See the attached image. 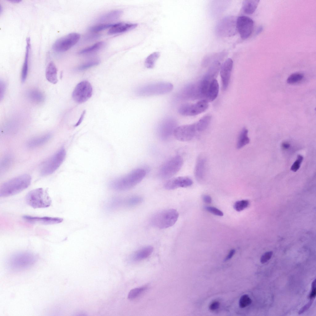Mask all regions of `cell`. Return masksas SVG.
<instances>
[{
	"label": "cell",
	"instance_id": "8fae6325",
	"mask_svg": "<svg viewBox=\"0 0 316 316\" xmlns=\"http://www.w3.org/2000/svg\"><path fill=\"white\" fill-rule=\"evenodd\" d=\"M198 132L196 122L177 127L174 131L173 135L177 140L185 142L191 140Z\"/></svg>",
	"mask_w": 316,
	"mask_h": 316
},
{
	"label": "cell",
	"instance_id": "836d02e7",
	"mask_svg": "<svg viewBox=\"0 0 316 316\" xmlns=\"http://www.w3.org/2000/svg\"><path fill=\"white\" fill-rule=\"evenodd\" d=\"M146 287H142L133 289L130 291L128 295V298L132 299L136 298L145 290Z\"/></svg>",
	"mask_w": 316,
	"mask_h": 316
},
{
	"label": "cell",
	"instance_id": "7dc6e473",
	"mask_svg": "<svg viewBox=\"0 0 316 316\" xmlns=\"http://www.w3.org/2000/svg\"><path fill=\"white\" fill-rule=\"evenodd\" d=\"M85 111L84 110L82 112L78 121L77 122L76 124L75 125V126L77 127L79 125L82 121V120L84 117L85 114Z\"/></svg>",
	"mask_w": 316,
	"mask_h": 316
},
{
	"label": "cell",
	"instance_id": "4fadbf2b",
	"mask_svg": "<svg viewBox=\"0 0 316 316\" xmlns=\"http://www.w3.org/2000/svg\"><path fill=\"white\" fill-rule=\"evenodd\" d=\"M233 65L232 59L228 58L221 66L220 72L223 90H226L229 85Z\"/></svg>",
	"mask_w": 316,
	"mask_h": 316
},
{
	"label": "cell",
	"instance_id": "d6986e66",
	"mask_svg": "<svg viewBox=\"0 0 316 316\" xmlns=\"http://www.w3.org/2000/svg\"><path fill=\"white\" fill-rule=\"evenodd\" d=\"M219 86L216 79L211 83L206 93L205 99L208 102L214 100L217 97L219 92Z\"/></svg>",
	"mask_w": 316,
	"mask_h": 316
},
{
	"label": "cell",
	"instance_id": "ffe728a7",
	"mask_svg": "<svg viewBox=\"0 0 316 316\" xmlns=\"http://www.w3.org/2000/svg\"><path fill=\"white\" fill-rule=\"evenodd\" d=\"M45 76L47 80L53 84L57 82V69L53 62L51 61L48 64L46 69Z\"/></svg>",
	"mask_w": 316,
	"mask_h": 316
},
{
	"label": "cell",
	"instance_id": "5b68a950",
	"mask_svg": "<svg viewBox=\"0 0 316 316\" xmlns=\"http://www.w3.org/2000/svg\"><path fill=\"white\" fill-rule=\"evenodd\" d=\"M183 160L180 156L176 155L164 163L160 168L158 174L162 179H168L176 174L183 165Z\"/></svg>",
	"mask_w": 316,
	"mask_h": 316
},
{
	"label": "cell",
	"instance_id": "cb8c5ba5",
	"mask_svg": "<svg viewBox=\"0 0 316 316\" xmlns=\"http://www.w3.org/2000/svg\"><path fill=\"white\" fill-rule=\"evenodd\" d=\"M153 247L151 246L145 247L137 252L133 256L134 260H139L149 256L152 252Z\"/></svg>",
	"mask_w": 316,
	"mask_h": 316
},
{
	"label": "cell",
	"instance_id": "4dcf8cb0",
	"mask_svg": "<svg viewBox=\"0 0 316 316\" xmlns=\"http://www.w3.org/2000/svg\"><path fill=\"white\" fill-rule=\"evenodd\" d=\"M99 60L97 59H94L89 60L80 65L78 69L79 70H83L92 67L99 64Z\"/></svg>",
	"mask_w": 316,
	"mask_h": 316
},
{
	"label": "cell",
	"instance_id": "f546056e",
	"mask_svg": "<svg viewBox=\"0 0 316 316\" xmlns=\"http://www.w3.org/2000/svg\"><path fill=\"white\" fill-rule=\"evenodd\" d=\"M122 13V11L120 10L112 11L102 16L100 18L99 20L101 21H106L114 20L120 17Z\"/></svg>",
	"mask_w": 316,
	"mask_h": 316
},
{
	"label": "cell",
	"instance_id": "ba28073f",
	"mask_svg": "<svg viewBox=\"0 0 316 316\" xmlns=\"http://www.w3.org/2000/svg\"><path fill=\"white\" fill-rule=\"evenodd\" d=\"M80 38L78 33H70L57 40L52 45V49L57 52H65L76 44Z\"/></svg>",
	"mask_w": 316,
	"mask_h": 316
},
{
	"label": "cell",
	"instance_id": "c3c4849f",
	"mask_svg": "<svg viewBox=\"0 0 316 316\" xmlns=\"http://www.w3.org/2000/svg\"><path fill=\"white\" fill-rule=\"evenodd\" d=\"M290 144L287 142H284L281 144L282 148L284 150L289 149L290 147Z\"/></svg>",
	"mask_w": 316,
	"mask_h": 316
},
{
	"label": "cell",
	"instance_id": "ab89813d",
	"mask_svg": "<svg viewBox=\"0 0 316 316\" xmlns=\"http://www.w3.org/2000/svg\"><path fill=\"white\" fill-rule=\"evenodd\" d=\"M273 254L272 251L267 252L264 254L260 258V262L262 264L266 263L271 258Z\"/></svg>",
	"mask_w": 316,
	"mask_h": 316
},
{
	"label": "cell",
	"instance_id": "7a4b0ae2",
	"mask_svg": "<svg viewBox=\"0 0 316 316\" xmlns=\"http://www.w3.org/2000/svg\"><path fill=\"white\" fill-rule=\"evenodd\" d=\"M31 180L30 175L25 174L5 182L0 188V196H11L21 192L30 185Z\"/></svg>",
	"mask_w": 316,
	"mask_h": 316
},
{
	"label": "cell",
	"instance_id": "6da1fadb",
	"mask_svg": "<svg viewBox=\"0 0 316 316\" xmlns=\"http://www.w3.org/2000/svg\"><path fill=\"white\" fill-rule=\"evenodd\" d=\"M146 174V171L144 169H134L126 175L111 181L109 186L111 189L118 191L128 190L141 182Z\"/></svg>",
	"mask_w": 316,
	"mask_h": 316
},
{
	"label": "cell",
	"instance_id": "ee69618b",
	"mask_svg": "<svg viewBox=\"0 0 316 316\" xmlns=\"http://www.w3.org/2000/svg\"><path fill=\"white\" fill-rule=\"evenodd\" d=\"M219 304V302L218 301H214L210 304L209 306V309L211 310H216L218 308Z\"/></svg>",
	"mask_w": 316,
	"mask_h": 316
},
{
	"label": "cell",
	"instance_id": "d4e9b609",
	"mask_svg": "<svg viewBox=\"0 0 316 316\" xmlns=\"http://www.w3.org/2000/svg\"><path fill=\"white\" fill-rule=\"evenodd\" d=\"M248 133V131L245 128H243L241 131L237 141L236 147L238 149L241 148L249 143Z\"/></svg>",
	"mask_w": 316,
	"mask_h": 316
},
{
	"label": "cell",
	"instance_id": "e575fe53",
	"mask_svg": "<svg viewBox=\"0 0 316 316\" xmlns=\"http://www.w3.org/2000/svg\"><path fill=\"white\" fill-rule=\"evenodd\" d=\"M143 201V198L140 196H135L131 197L126 202V204L128 206H132L141 203Z\"/></svg>",
	"mask_w": 316,
	"mask_h": 316
},
{
	"label": "cell",
	"instance_id": "8992f818",
	"mask_svg": "<svg viewBox=\"0 0 316 316\" xmlns=\"http://www.w3.org/2000/svg\"><path fill=\"white\" fill-rule=\"evenodd\" d=\"M173 85L168 82H159L141 87L137 90V93L141 96H149L167 94L171 91Z\"/></svg>",
	"mask_w": 316,
	"mask_h": 316
},
{
	"label": "cell",
	"instance_id": "2e32d148",
	"mask_svg": "<svg viewBox=\"0 0 316 316\" xmlns=\"http://www.w3.org/2000/svg\"><path fill=\"white\" fill-rule=\"evenodd\" d=\"M23 218L25 221L30 223L44 225L58 224L63 221V219L61 218L47 216L38 217L25 215L23 216Z\"/></svg>",
	"mask_w": 316,
	"mask_h": 316
},
{
	"label": "cell",
	"instance_id": "44dd1931",
	"mask_svg": "<svg viewBox=\"0 0 316 316\" xmlns=\"http://www.w3.org/2000/svg\"><path fill=\"white\" fill-rule=\"evenodd\" d=\"M25 57L23 64L21 72V81L24 82L26 80L28 70V64L29 52L31 48L30 40L29 38H27Z\"/></svg>",
	"mask_w": 316,
	"mask_h": 316
},
{
	"label": "cell",
	"instance_id": "f6af8a7d",
	"mask_svg": "<svg viewBox=\"0 0 316 316\" xmlns=\"http://www.w3.org/2000/svg\"><path fill=\"white\" fill-rule=\"evenodd\" d=\"M235 252V250L234 249H231L229 252L228 254L226 256L225 259H224L225 261H227L231 258L234 255Z\"/></svg>",
	"mask_w": 316,
	"mask_h": 316
},
{
	"label": "cell",
	"instance_id": "83f0119b",
	"mask_svg": "<svg viewBox=\"0 0 316 316\" xmlns=\"http://www.w3.org/2000/svg\"><path fill=\"white\" fill-rule=\"evenodd\" d=\"M160 56V53L159 52H155L150 54L145 60L144 64L145 67L148 69L153 68Z\"/></svg>",
	"mask_w": 316,
	"mask_h": 316
},
{
	"label": "cell",
	"instance_id": "8d00e7d4",
	"mask_svg": "<svg viewBox=\"0 0 316 316\" xmlns=\"http://www.w3.org/2000/svg\"><path fill=\"white\" fill-rule=\"evenodd\" d=\"M251 302L252 300L249 296L246 294L244 295L240 299L239 306L240 307L243 308L250 305Z\"/></svg>",
	"mask_w": 316,
	"mask_h": 316
},
{
	"label": "cell",
	"instance_id": "4316f807",
	"mask_svg": "<svg viewBox=\"0 0 316 316\" xmlns=\"http://www.w3.org/2000/svg\"><path fill=\"white\" fill-rule=\"evenodd\" d=\"M28 96L31 101L37 103L42 102L44 99L43 94L40 91L36 89L30 90L28 93Z\"/></svg>",
	"mask_w": 316,
	"mask_h": 316
},
{
	"label": "cell",
	"instance_id": "484cf974",
	"mask_svg": "<svg viewBox=\"0 0 316 316\" xmlns=\"http://www.w3.org/2000/svg\"><path fill=\"white\" fill-rule=\"evenodd\" d=\"M104 45V42H98L89 47L81 50L79 52V54H85L94 53L102 49Z\"/></svg>",
	"mask_w": 316,
	"mask_h": 316
},
{
	"label": "cell",
	"instance_id": "277c9868",
	"mask_svg": "<svg viewBox=\"0 0 316 316\" xmlns=\"http://www.w3.org/2000/svg\"><path fill=\"white\" fill-rule=\"evenodd\" d=\"M26 201L27 204L34 209L48 207L52 203L48 192L42 188L29 192L26 197Z\"/></svg>",
	"mask_w": 316,
	"mask_h": 316
},
{
	"label": "cell",
	"instance_id": "7c38bea8",
	"mask_svg": "<svg viewBox=\"0 0 316 316\" xmlns=\"http://www.w3.org/2000/svg\"><path fill=\"white\" fill-rule=\"evenodd\" d=\"M236 27L241 38L246 39L250 36L252 32L253 21L248 17L240 16L236 19Z\"/></svg>",
	"mask_w": 316,
	"mask_h": 316
},
{
	"label": "cell",
	"instance_id": "603a6c76",
	"mask_svg": "<svg viewBox=\"0 0 316 316\" xmlns=\"http://www.w3.org/2000/svg\"><path fill=\"white\" fill-rule=\"evenodd\" d=\"M259 1L256 0H244L242 4V9L245 13L252 14L257 8Z\"/></svg>",
	"mask_w": 316,
	"mask_h": 316
},
{
	"label": "cell",
	"instance_id": "74e56055",
	"mask_svg": "<svg viewBox=\"0 0 316 316\" xmlns=\"http://www.w3.org/2000/svg\"><path fill=\"white\" fill-rule=\"evenodd\" d=\"M303 159V157L301 155H298L296 160L293 163L291 167V170L294 172L297 171L300 168Z\"/></svg>",
	"mask_w": 316,
	"mask_h": 316
},
{
	"label": "cell",
	"instance_id": "3957f363",
	"mask_svg": "<svg viewBox=\"0 0 316 316\" xmlns=\"http://www.w3.org/2000/svg\"><path fill=\"white\" fill-rule=\"evenodd\" d=\"M179 213L174 209H166L159 211L152 217L151 222L154 227L160 229L169 228L177 221Z\"/></svg>",
	"mask_w": 316,
	"mask_h": 316
},
{
	"label": "cell",
	"instance_id": "60d3db41",
	"mask_svg": "<svg viewBox=\"0 0 316 316\" xmlns=\"http://www.w3.org/2000/svg\"><path fill=\"white\" fill-rule=\"evenodd\" d=\"M316 295V279H315L312 284L311 290L310 293L309 297L310 299L313 300Z\"/></svg>",
	"mask_w": 316,
	"mask_h": 316
},
{
	"label": "cell",
	"instance_id": "f35d334b",
	"mask_svg": "<svg viewBox=\"0 0 316 316\" xmlns=\"http://www.w3.org/2000/svg\"><path fill=\"white\" fill-rule=\"evenodd\" d=\"M205 209L208 212L214 214L219 216H222L223 215V213L218 208L212 206H206Z\"/></svg>",
	"mask_w": 316,
	"mask_h": 316
},
{
	"label": "cell",
	"instance_id": "d6a6232c",
	"mask_svg": "<svg viewBox=\"0 0 316 316\" xmlns=\"http://www.w3.org/2000/svg\"><path fill=\"white\" fill-rule=\"evenodd\" d=\"M114 24L104 23L95 25L90 27L89 30L94 32H98L102 31L108 28H110L114 25Z\"/></svg>",
	"mask_w": 316,
	"mask_h": 316
},
{
	"label": "cell",
	"instance_id": "30bf717a",
	"mask_svg": "<svg viewBox=\"0 0 316 316\" xmlns=\"http://www.w3.org/2000/svg\"><path fill=\"white\" fill-rule=\"evenodd\" d=\"M209 106L208 102L203 100L194 104H186L181 106L178 113L185 116H192L199 114L206 111Z\"/></svg>",
	"mask_w": 316,
	"mask_h": 316
},
{
	"label": "cell",
	"instance_id": "e0dca14e",
	"mask_svg": "<svg viewBox=\"0 0 316 316\" xmlns=\"http://www.w3.org/2000/svg\"><path fill=\"white\" fill-rule=\"evenodd\" d=\"M137 24L135 23H114L108 31L110 35L119 34L126 32L136 28Z\"/></svg>",
	"mask_w": 316,
	"mask_h": 316
},
{
	"label": "cell",
	"instance_id": "9c48e42d",
	"mask_svg": "<svg viewBox=\"0 0 316 316\" xmlns=\"http://www.w3.org/2000/svg\"><path fill=\"white\" fill-rule=\"evenodd\" d=\"M92 93L91 85L88 81L85 80L77 84L73 92L72 96L76 102L81 103L87 101L91 97Z\"/></svg>",
	"mask_w": 316,
	"mask_h": 316
},
{
	"label": "cell",
	"instance_id": "7402d4cb",
	"mask_svg": "<svg viewBox=\"0 0 316 316\" xmlns=\"http://www.w3.org/2000/svg\"><path fill=\"white\" fill-rule=\"evenodd\" d=\"M51 137V134H48L35 137L28 142L27 146L30 148H34L39 146L46 143L49 140Z\"/></svg>",
	"mask_w": 316,
	"mask_h": 316
},
{
	"label": "cell",
	"instance_id": "f1b7e54d",
	"mask_svg": "<svg viewBox=\"0 0 316 316\" xmlns=\"http://www.w3.org/2000/svg\"><path fill=\"white\" fill-rule=\"evenodd\" d=\"M211 120V117L209 115L204 116L196 122L198 132L205 130L208 126Z\"/></svg>",
	"mask_w": 316,
	"mask_h": 316
},
{
	"label": "cell",
	"instance_id": "b9f144b4",
	"mask_svg": "<svg viewBox=\"0 0 316 316\" xmlns=\"http://www.w3.org/2000/svg\"><path fill=\"white\" fill-rule=\"evenodd\" d=\"M313 301V300L310 299V301L299 310L298 314H301L307 310L311 306Z\"/></svg>",
	"mask_w": 316,
	"mask_h": 316
},
{
	"label": "cell",
	"instance_id": "bcb514c9",
	"mask_svg": "<svg viewBox=\"0 0 316 316\" xmlns=\"http://www.w3.org/2000/svg\"><path fill=\"white\" fill-rule=\"evenodd\" d=\"M203 199L204 202L207 204H210L212 202L211 198L208 195H204L203 197Z\"/></svg>",
	"mask_w": 316,
	"mask_h": 316
},
{
	"label": "cell",
	"instance_id": "ac0fdd59",
	"mask_svg": "<svg viewBox=\"0 0 316 316\" xmlns=\"http://www.w3.org/2000/svg\"><path fill=\"white\" fill-rule=\"evenodd\" d=\"M206 160L203 156H199L197 159L194 169V175L198 181H202L204 177Z\"/></svg>",
	"mask_w": 316,
	"mask_h": 316
},
{
	"label": "cell",
	"instance_id": "7bdbcfd3",
	"mask_svg": "<svg viewBox=\"0 0 316 316\" xmlns=\"http://www.w3.org/2000/svg\"><path fill=\"white\" fill-rule=\"evenodd\" d=\"M6 89L5 83L3 81H0V99L3 97Z\"/></svg>",
	"mask_w": 316,
	"mask_h": 316
},
{
	"label": "cell",
	"instance_id": "52a82bcc",
	"mask_svg": "<svg viewBox=\"0 0 316 316\" xmlns=\"http://www.w3.org/2000/svg\"><path fill=\"white\" fill-rule=\"evenodd\" d=\"M66 155L64 148L59 150L43 164L40 170L41 174L46 176L54 173L63 162Z\"/></svg>",
	"mask_w": 316,
	"mask_h": 316
},
{
	"label": "cell",
	"instance_id": "1f68e13d",
	"mask_svg": "<svg viewBox=\"0 0 316 316\" xmlns=\"http://www.w3.org/2000/svg\"><path fill=\"white\" fill-rule=\"evenodd\" d=\"M249 202L247 200H244L236 202L234 205V209L237 211H241L248 207Z\"/></svg>",
	"mask_w": 316,
	"mask_h": 316
},
{
	"label": "cell",
	"instance_id": "5bb4252c",
	"mask_svg": "<svg viewBox=\"0 0 316 316\" xmlns=\"http://www.w3.org/2000/svg\"><path fill=\"white\" fill-rule=\"evenodd\" d=\"M176 127L175 122L173 119L164 120L160 125L158 130L159 137L163 140H166L173 135Z\"/></svg>",
	"mask_w": 316,
	"mask_h": 316
},
{
	"label": "cell",
	"instance_id": "d590c367",
	"mask_svg": "<svg viewBox=\"0 0 316 316\" xmlns=\"http://www.w3.org/2000/svg\"><path fill=\"white\" fill-rule=\"evenodd\" d=\"M303 75L300 73H294L291 75L287 78V82L290 84H293L301 80Z\"/></svg>",
	"mask_w": 316,
	"mask_h": 316
},
{
	"label": "cell",
	"instance_id": "681fc988",
	"mask_svg": "<svg viewBox=\"0 0 316 316\" xmlns=\"http://www.w3.org/2000/svg\"><path fill=\"white\" fill-rule=\"evenodd\" d=\"M8 1L11 2L13 3H17L20 2L21 1L20 0H10Z\"/></svg>",
	"mask_w": 316,
	"mask_h": 316
},
{
	"label": "cell",
	"instance_id": "9a60e30c",
	"mask_svg": "<svg viewBox=\"0 0 316 316\" xmlns=\"http://www.w3.org/2000/svg\"><path fill=\"white\" fill-rule=\"evenodd\" d=\"M193 184L192 180L186 177H178L170 179L164 185V188L173 190L179 188H185L191 186Z\"/></svg>",
	"mask_w": 316,
	"mask_h": 316
}]
</instances>
